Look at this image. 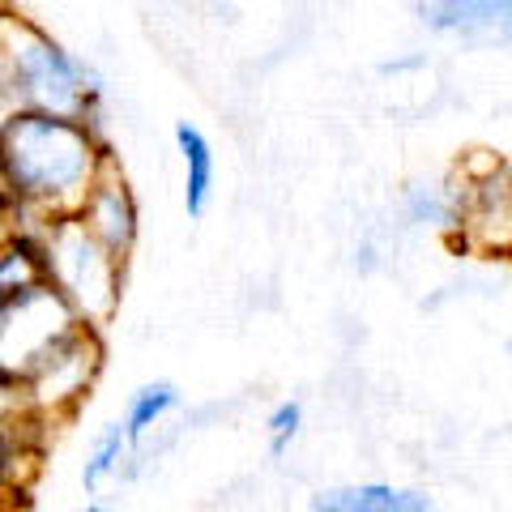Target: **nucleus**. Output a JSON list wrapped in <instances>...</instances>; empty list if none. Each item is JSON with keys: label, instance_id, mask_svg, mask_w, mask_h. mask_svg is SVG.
<instances>
[{"label": "nucleus", "instance_id": "obj_7", "mask_svg": "<svg viewBox=\"0 0 512 512\" xmlns=\"http://www.w3.org/2000/svg\"><path fill=\"white\" fill-rule=\"evenodd\" d=\"M47 431L52 427L39 423L26 410V402L13 410H0V504L18 508V500H26V491L43 466Z\"/></svg>", "mask_w": 512, "mask_h": 512}, {"label": "nucleus", "instance_id": "obj_20", "mask_svg": "<svg viewBox=\"0 0 512 512\" xmlns=\"http://www.w3.org/2000/svg\"><path fill=\"white\" fill-rule=\"evenodd\" d=\"M0 201H5V188H0Z\"/></svg>", "mask_w": 512, "mask_h": 512}, {"label": "nucleus", "instance_id": "obj_4", "mask_svg": "<svg viewBox=\"0 0 512 512\" xmlns=\"http://www.w3.org/2000/svg\"><path fill=\"white\" fill-rule=\"evenodd\" d=\"M103 355V329L77 325L73 333H64L18 384L26 410L47 427L69 423L90 402L94 384L103 376Z\"/></svg>", "mask_w": 512, "mask_h": 512}, {"label": "nucleus", "instance_id": "obj_13", "mask_svg": "<svg viewBox=\"0 0 512 512\" xmlns=\"http://www.w3.org/2000/svg\"><path fill=\"white\" fill-rule=\"evenodd\" d=\"M43 282V256H39V239L18 235L13 231L5 244H0V299L30 291V286Z\"/></svg>", "mask_w": 512, "mask_h": 512}, {"label": "nucleus", "instance_id": "obj_17", "mask_svg": "<svg viewBox=\"0 0 512 512\" xmlns=\"http://www.w3.org/2000/svg\"><path fill=\"white\" fill-rule=\"evenodd\" d=\"M9 235H13V218H9V205L0 201V244H5Z\"/></svg>", "mask_w": 512, "mask_h": 512}, {"label": "nucleus", "instance_id": "obj_10", "mask_svg": "<svg viewBox=\"0 0 512 512\" xmlns=\"http://www.w3.org/2000/svg\"><path fill=\"white\" fill-rule=\"evenodd\" d=\"M175 150H180V163H184V210L188 218H205L214 201V180H218L214 146L197 124L180 120L175 124Z\"/></svg>", "mask_w": 512, "mask_h": 512}, {"label": "nucleus", "instance_id": "obj_6", "mask_svg": "<svg viewBox=\"0 0 512 512\" xmlns=\"http://www.w3.org/2000/svg\"><path fill=\"white\" fill-rule=\"evenodd\" d=\"M77 222L99 239V244L116 256V261L128 265V256L137 252V235H141V210H137V197L128 188V175L116 163V154L107 158L94 175L90 192L77 205Z\"/></svg>", "mask_w": 512, "mask_h": 512}, {"label": "nucleus", "instance_id": "obj_16", "mask_svg": "<svg viewBox=\"0 0 512 512\" xmlns=\"http://www.w3.org/2000/svg\"><path fill=\"white\" fill-rule=\"evenodd\" d=\"M9 116H18V99H13V86H9V73H5V60H0V124Z\"/></svg>", "mask_w": 512, "mask_h": 512}, {"label": "nucleus", "instance_id": "obj_5", "mask_svg": "<svg viewBox=\"0 0 512 512\" xmlns=\"http://www.w3.org/2000/svg\"><path fill=\"white\" fill-rule=\"evenodd\" d=\"M77 325L82 320L47 282L0 299V376L22 384L30 367Z\"/></svg>", "mask_w": 512, "mask_h": 512}, {"label": "nucleus", "instance_id": "obj_18", "mask_svg": "<svg viewBox=\"0 0 512 512\" xmlns=\"http://www.w3.org/2000/svg\"><path fill=\"white\" fill-rule=\"evenodd\" d=\"M73 512H111V508H107V504H99V500H86L82 508H73Z\"/></svg>", "mask_w": 512, "mask_h": 512}, {"label": "nucleus", "instance_id": "obj_19", "mask_svg": "<svg viewBox=\"0 0 512 512\" xmlns=\"http://www.w3.org/2000/svg\"><path fill=\"white\" fill-rule=\"evenodd\" d=\"M0 512H18V508H9V504H0Z\"/></svg>", "mask_w": 512, "mask_h": 512}, {"label": "nucleus", "instance_id": "obj_9", "mask_svg": "<svg viewBox=\"0 0 512 512\" xmlns=\"http://www.w3.org/2000/svg\"><path fill=\"white\" fill-rule=\"evenodd\" d=\"M312 512H436L431 495L397 483H342L312 495Z\"/></svg>", "mask_w": 512, "mask_h": 512}, {"label": "nucleus", "instance_id": "obj_14", "mask_svg": "<svg viewBox=\"0 0 512 512\" xmlns=\"http://www.w3.org/2000/svg\"><path fill=\"white\" fill-rule=\"evenodd\" d=\"M406 222L410 227H436V231H457V188L444 184H410L406 188Z\"/></svg>", "mask_w": 512, "mask_h": 512}, {"label": "nucleus", "instance_id": "obj_8", "mask_svg": "<svg viewBox=\"0 0 512 512\" xmlns=\"http://www.w3.org/2000/svg\"><path fill=\"white\" fill-rule=\"evenodd\" d=\"M419 22L444 39H495L508 30L512 0H419Z\"/></svg>", "mask_w": 512, "mask_h": 512}, {"label": "nucleus", "instance_id": "obj_15", "mask_svg": "<svg viewBox=\"0 0 512 512\" xmlns=\"http://www.w3.org/2000/svg\"><path fill=\"white\" fill-rule=\"evenodd\" d=\"M299 431H303V402H299V397H286V402H278L274 410H269V419H265L269 453L286 457V453H291V444L299 440Z\"/></svg>", "mask_w": 512, "mask_h": 512}, {"label": "nucleus", "instance_id": "obj_1", "mask_svg": "<svg viewBox=\"0 0 512 512\" xmlns=\"http://www.w3.org/2000/svg\"><path fill=\"white\" fill-rule=\"evenodd\" d=\"M111 146L86 120L18 111L0 124V188L13 231L39 239L56 218L77 214Z\"/></svg>", "mask_w": 512, "mask_h": 512}, {"label": "nucleus", "instance_id": "obj_2", "mask_svg": "<svg viewBox=\"0 0 512 512\" xmlns=\"http://www.w3.org/2000/svg\"><path fill=\"white\" fill-rule=\"evenodd\" d=\"M0 60H5L18 111L86 120L107 141L99 73L86 60H77L56 35H47L35 18L9 5H0Z\"/></svg>", "mask_w": 512, "mask_h": 512}, {"label": "nucleus", "instance_id": "obj_12", "mask_svg": "<svg viewBox=\"0 0 512 512\" xmlns=\"http://www.w3.org/2000/svg\"><path fill=\"white\" fill-rule=\"evenodd\" d=\"M128 431L120 419H111L99 427V436L90 440V453L82 461V487L86 495H99L111 478H124V466H128Z\"/></svg>", "mask_w": 512, "mask_h": 512}, {"label": "nucleus", "instance_id": "obj_3", "mask_svg": "<svg viewBox=\"0 0 512 512\" xmlns=\"http://www.w3.org/2000/svg\"><path fill=\"white\" fill-rule=\"evenodd\" d=\"M43 282L69 303L73 316L90 329H107L124 299V261H116L94 239L77 214L56 218L39 231Z\"/></svg>", "mask_w": 512, "mask_h": 512}, {"label": "nucleus", "instance_id": "obj_11", "mask_svg": "<svg viewBox=\"0 0 512 512\" xmlns=\"http://www.w3.org/2000/svg\"><path fill=\"white\" fill-rule=\"evenodd\" d=\"M184 410V393L180 384L171 380H150L141 384V389L128 393V406H124V431H128V448H141L150 436H158L163 431V423L171 419V414Z\"/></svg>", "mask_w": 512, "mask_h": 512}]
</instances>
